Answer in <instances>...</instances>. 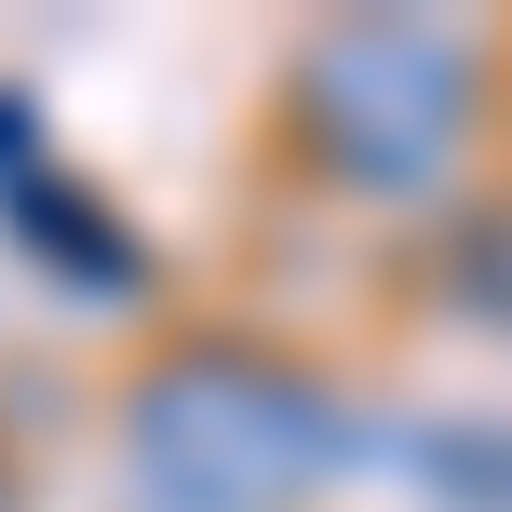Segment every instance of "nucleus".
<instances>
[{
  "mask_svg": "<svg viewBox=\"0 0 512 512\" xmlns=\"http://www.w3.org/2000/svg\"><path fill=\"white\" fill-rule=\"evenodd\" d=\"M499 135V54L445 14H337L283 54V149L364 216H459Z\"/></svg>",
  "mask_w": 512,
  "mask_h": 512,
  "instance_id": "obj_1",
  "label": "nucleus"
},
{
  "mask_svg": "<svg viewBox=\"0 0 512 512\" xmlns=\"http://www.w3.org/2000/svg\"><path fill=\"white\" fill-rule=\"evenodd\" d=\"M122 512H297L364 472V418L337 378L256 351V337H176L122 378Z\"/></svg>",
  "mask_w": 512,
  "mask_h": 512,
  "instance_id": "obj_2",
  "label": "nucleus"
},
{
  "mask_svg": "<svg viewBox=\"0 0 512 512\" xmlns=\"http://www.w3.org/2000/svg\"><path fill=\"white\" fill-rule=\"evenodd\" d=\"M0 216H14V243L41 256L54 283H81V297H95V310L149 297V243L122 230V203H108V189H68V176H54V162H41V176H27V189H14V203H0Z\"/></svg>",
  "mask_w": 512,
  "mask_h": 512,
  "instance_id": "obj_3",
  "label": "nucleus"
},
{
  "mask_svg": "<svg viewBox=\"0 0 512 512\" xmlns=\"http://www.w3.org/2000/svg\"><path fill=\"white\" fill-rule=\"evenodd\" d=\"M405 472H418L445 512H512V432H486V418H445V432H418V445H405Z\"/></svg>",
  "mask_w": 512,
  "mask_h": 512,
  "instance_id": "obj_4",
  "label": "nucleus"
},
{
  "mask_svg": "<svg viewBox=\"0 0 512 512\" xmlns=\"http://www.w3.org/2000/svg\"><path fill=\"white\" fill-rule=\"evenodd\" d=\"M445 297L486 310V324H512V216L499 203H459V216H445Z\"/></svg>",
  "mask_w": 512,
  "mask_h": 512,
  "instance_id": "obj_5",
  "label": "nucleus"
},
{
  "mask_svg": "<svg viewBox=\"0 0 512 512\" xmlns=\"http://www.w3.org/2000/svg\"><path fill=\"white\" fill-rule=\"evenodd\" d=\"M27 176H41V108H27V95H0V203H14Z\"/></svg>",
  "mask_w": 512,
  "mask_h": 512,
  "instance_id": "obj_6",
  "label": "nucleus"
},
{
  "mask_svg": "<svg viewBox=\"0 0 512 512\" xmlns=\"http://www.w3.org/2000/svg\"><path fill=\"white\" fill-rule=\"evenodd\" d=\"M0 512H27V499H14V459H0Z\"/></svg>",
  "mask_w": 512,
  "mask_h": 512,
  "instance_id": "obj_7",
  "label": "nucleus"
}]
</instances>
